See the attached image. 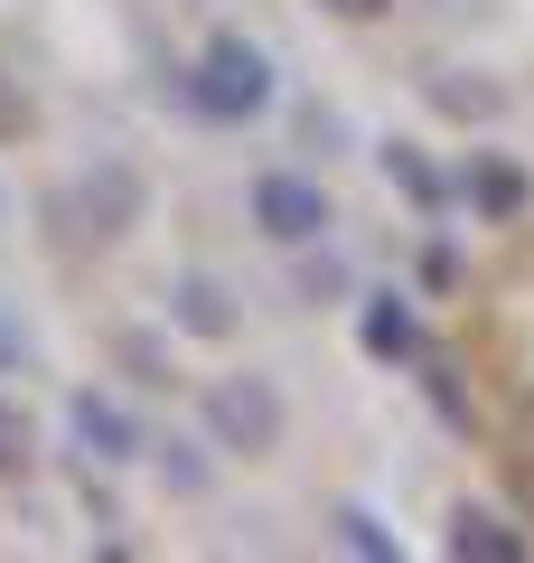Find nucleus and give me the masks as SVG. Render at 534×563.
Returning <instances> with one entry per match:
<instances>
[{
    "label": "nucleus",
    "instance_id": "f257e3e1",
    "mask_svg": "<svg viewBox=\"0 0 534 563\" xmlns=\"http://www.w3.org/2000/svg\"><path fill=\"white\" fill-rule=\"evenodd\" d=\"M188 103L207 122H254L272 103V66H263L254 38H207V57L188 66Z\"/></svg>",
    "mask_w": 534,
    "mask_h": 563
},
{
    "label": "nucleus",
    "instance_id": "f03ea898",
    "mask_svg": "<svg viewBox=\"0 0 534 563\" xmlns=\"http://www.w3.org/2000/svg\"><path fill=\"white\" fill-rule=\"evenodd\" d=\"M207 432H216L225 451H272V432H281L272 385L263 376H216L207 385Z\"/></svg>",
    "mask_w": 534,
    "mask_h": 563
},
{
    "label": "nucleus",
    "instance_id": "7ed1b4c3",
    "mask_svg": "<svg viewBox=\"0 0 534 563\" xmlns=\"http://www.w3.org/2000/svg\"><path fill=\"white\" fill-rule=\"evenodd\" d=\"M254 225L272 244H310L319 225H329V198H319V179H300V169H263L254 179Z\"/></svg>",
    "mask_w": 534,
    "mask_h": 563
},
{
    "label": "nucleus",
    "instance_id": "20e7f679",
    "mask_svg": "<svg viewBox=\"0 0 534 563\" xmlns=\"http://www.w3.org/2000/svg\"><path fill=\"white\" fill-rule=\"evenodd\" d=\"M141 198H151V188H141V169H85L76 188H66V217H76V235H122V225L141 217Z\"/></svg>",
    "mask_w": 534,
    "mask_h": 563
},
{
    "label": "nucleus",
    "instance_id": "39448f33",
    "mask_svg": "<svg viewBox=\"0 0 534 563\" xmlns=\"http://www.w3.org/2000/svg\"><path fill=\"white\" fill-rule=\"evenodd\" d=\"M469 207H478L488 225H515V217L534 207V179L507 161V151H478V161H469Z\"/></svg>",
    "mask_w": 534,
    "mask_h": 563
},
{
    "label": "nucleus",
    "instance_id": "423d86ee",
    "mask_svg": "<svg viewBox=\"0 0 534 563\" xmlns=\"http://www.w3.org/2000/svg\"><path fill=\"white\" fill-rule=\"evenodd\" d=\"M76 442L94 451V461H132V413H122V404H103V395H76Z\"/></svg>",
    "mask_w": 534,
    "mask_h": 563
},
{
    "label": "nucleus",
    "instance_id": "0eeeda50",
    "mask_svg": "<svg viewBox=\"0 0 534 563\" xmlns=\"http://www.w3.org/2000/svg\"><path fill=\"white\" fill-rule=\"evenodd\" d=\"M413 339L422 329H413L403 301H366V347H376V357H413Z\"/></svg>",
    "mask_w": 534,
    "mask_h": 563
},
{
    "label": "nucleus",
    "instance_id": "6e6552de",
    "mask_svg": "<svg viewBox=\"0 0 534 563\" xmlns=\"http://www.w3.org/2000/svg\"><path fill=\"white\" fill-rule=\"evenodd\" d=\"M385 179H394V188H403V198H413V207H441V169L422 161V151H403V141H394V151H385Z\"/></svg>",
    "mask_w": 534,
    "mask_h": 563
},
{
    "label": "nucleus",
    "instance_id": "1a4fd4ad",
    "mask_svg": "<svg viewBox=\"0 0 534 563\" xmlns=\"http://www.w3.org/2000/svg\"><path fill=\"white\" fill-rule=\"evenodd\" d=\"M178 320L207 329V339H225V329H235V301H225L216 282H188V291H178Z\"/></svg>",
    "mask_w": 534,
    "mask_h": 563
},
{
    "label": "nucleus",
    "instance_id": "9d476101",
    "mask_svg": "<svg viewBox=\"0 0 534 563\" xmlns=\"http://www.w3.org/2000/svg\"><path fill=\"white\" fill-rule=\"evenodd\" d=\"M29 461H38V432H29L20 404H0V479H20Z\"/></svg>",
    "mask_w": 534,
    "mask_h": 563
},
{
    "label": "nucleus",
    "instance_id": "9b49d317",
    "mask_svg": "<svg viewBox=\"0 0 534 563\" xmlns=\"http://www.w3.org/2000/svg\"><path fill=\"white\" fill-rule=\"evenodd\" d=\"M337 536H347V544H356L366 563H394V536H385V526L366 517V507H347V517H337Z\"/></svg>",
    "mask_w": 534,
    "mask_h": 563
},
{
    "label": "nucleus",
    "instance_id": "f8f14e48",
    "mask_svg": "<svg viewBox=\"0 0 534 563\" xmlns=\"http://www.w3.org/2000/svg\"><path fill=\"white\" fill-rule=\"evenodd\" d=\"M459 554H497V563H515V554H525V544H515V536H488V517H459Z\"/></svg>",
    "mask_w": 534,
    "mask_h": 563
},
{
    "label": "nucleus",
    "instance_id": "ddd939ff",
    "mask_svg": "<svg viewBox=\"0 0 534 563\" xmlns=\"http://www.w3.org/2000/svg\"><path fill=\"white\" fill-rule=\"evenodd\" d=\"M29 95H20V76H10V66H0V141H29Z\"/></svg>",
    "mask_w": 534,
    "mask_h": 563
},
{
    "label": "nucleus",
    "instance_id": "4468645a",
    "mask_svg": "<svg viewBox=\"0 0 534 563\" xmlns=\"http://www.w3.org/2000/svg\"><path fill=\"white\" fill-rule=\"evenodd\" d=\"M0 366H29V339H20L10 320H0Z\"/></svg>",
    "mask_w": 534,
    "mask_h": 563
},
{
    "label": "nucleus",
    "instance_id": "2eb2a0df",
    "mask_svg": "<svg viewBox=\"0 0 534 563\" xmlns=\"http://www.w3.org/2000/svg\"><path fill=\"white\" fill-rule=\"evenodd\" d=\"M329 10H347V20H385L394 0H329Z\"/></svg>",
    "mask_w": 534,
    "mask_h": 563
}]
</instances>
